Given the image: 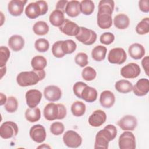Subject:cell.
Segmentation results:
<instances>
[{
    "label": "cell",
    "instance_id": "1",
    "mask_svg": "<svg viewBox=\"0 0 149 149\" xmlns=\"http://www.w3.org/2000/svg\"><path fill=\"white\" fill-rule=\"evenodd\" d=\"M117 135L116 127L113 125H108L96 134L94 148H108L109 141L113 140Z\"/></svg>",
    "mask_w": 149,
    "mask_h": 149
},
{
    "label": "cell",
    "instance_id": "2",
    "mask_svg": "<svg viewBox=\"0 0 149 149\" xmlns=\"http://www.w3.org/2000/svg\"><path fill=\"white\" fill-rule=\"evenodd\" d=\"M45 77L44 70L24 71L19 73L16 77L17 84L21 87H27L35 85Z\"/></svg>",
    "mask_w": 149,
    "mask_h": 149
},
{
    "label": "cell",
    "instance_id": "3",
    "mask_svg": "<svg viewBox=\"0 0 149 149\" xmlns=\"http://www.w3.org/2000/svg\"><path fill=\"white\" fill-rule=\"evenodd\" d=\"M66 108L62 104L48 103L44 109L43 114L45 119L52 121L56 119H63L66 116Z\"/></svg>",
    "mask_w": 149,
    "mask_h": 149
},
{
    "label": "cell",
    "instance_id": "4",
    "mask_svg": "<svg viewBox=\"0 0 149 149\" xmlns=\"http://www.w3.org/2000/svg\"><path fill=\"white\" fill-rule=\"evenodd\" d=\"M48 4L45 1H37L27 5L25 9V14L31 19L37 18L39 16L44 15L48 12Z\"/></svg>",
    "mask_w": 149,
    "mask_h": 149
},
{
    "label": "cell",
    "instance_id": "5",
    "mask_svg": "<svg viewBox=\"0 0 149 149\" xmlns=\"http://www.w3.org/2000/svg\"><path fill=\"white\" fill-rule=\"evenodd\" d=\"M75 37L82 44L90 45L95 42L97 36L94 31L84 27H80L79 31Z\"/></svg>",
    "mask_w": 149,
    "mask_h": 149
},
{
    "label": "cell",
    "instance_id": "6",
    "mask_svg": "<svg viewBox=\"0 0 149 149\" xmlns=\"http://www.w3.org/2000/svg\"><path fill=\"white\" fill-rule=\"evenodd\" d=\"M19 129L17 124L12 121L3 122L0 127V136L2 139H8L16 136Z\"/></svg>",
    "mask_w": 149,
    "mask_h": 149
},
{
    "label": "cell",
    "instance_id": "7",
    "mask_svg": "<svg viewBox=\"0 0 149 149\" xmlns=\"http://www.w3.org/2000/svg\"><path fill=\"white\" fill-rule=\"evenodd\" d=\"M64 144L68 147L77 148L82 143V138L74 130H68L63 136Z\"/></svg>",
    "mask_w": 149,
    "mask_h": 149
},
{
    "label": "cell",
    "instance_id": "8",
    "mask_svg": "<svg viewBox=\"0 0 149 149\" xmlns=\"http://www.w3.org/2000/svg\"><path fill=\"white\" fill-rule=\"evenodd\" d=\"M119 147L120 149H134L136 148V139L133 133L125 131L119 137Z\"/></svg>",
    "mask_w": 149,
    "mask_h": 149
},
{
    "label": "cell",
    "instance_id": "9",
    "mask_svg": "<svg viewBox=\"0 0 149 149\" xmlns=\"http://www.w3.org/2000/svg\"><path fill=\"white\" fill-rule=\"evenodd\" d=\"M127 59V55L125 51L122 48H114L111 49L108 55V61L112 64L121 65Z\"/></svg>",
    "mask_w": 149,
    "mask_h": 149
},
{
    "label": "cell",
    "instance_id": "10",
    "mask_svg": "<svg viewBox=\"0 0 149 149\" xmlns=\"http://www.w3.org/2000/svg\"><path fill=\"white\" fill-rule=\"evenodd\" d=\"M141 69L139 65L135 63H129L121 68L120 74L126 79H134L139 76Z\"/></svg>",
    "mask_w": 149,
    "mask_h": 149
},
{
    "label": "cell",
    "instance_id": "11",
    "mask_svg": "<svg viewBox=\"0 0 149 149\" xmlns=\"http://www.w3.org/2000/svg\"><path fill=\"white\" fill-rule=\"evenodd\" d=\"M29 135L30 138L38 143H42L46 139V131L45 127L40 124L33 125L30 129Z\"/></svg>",
    "mask_w": 149,
    "mask_h": 149
},
{
    "label": "cell",
    "instance_id": "12",
    "mask_svg": "<svg viewBox=\"0 0 149 149\" xmlns=\"http://www.w3.org/2000/svg\"><path fill=\"white\" fill-rule=\"evenodd\" d=\"M26 104L29 108L36 107L42 98V93L40 91L36 89L28 90L25 95Z\"/></svg>",
    "mask_w": 149,
    "mask_h": 149
},
{
    "label": "cell",
    "instance_id": "13",
    "mask_svg": "<svg viewBox=\"0 0 149 149\" xmlns=\"http://www.w3.org/2000/svg\"><path fill=\"white\" fill-rule=\"evenodd\" d=\"M123 130H134L137 125V120L133 115H127L123 116L117 123Z\"/></svg>",
    "mask_w": 149,
    "mask_h": 149
},
{
    "label": "cell",
    "instance_id": "14",
    "mask_svg": "<svg viewBox=\"0 0 149 149\" xmlns=\"http://www.w3.org/2000/svg\"><path fill=\"white\" fill-rule=\"evenodd\" d=\"M44 95L46 100L50 102L58 101L62 96V91L58 86L49 85L47 86L44 90Z\"/></svg>",
    "mask_w": 149,
    "mask_h": 149
},
{
    "label": "cell",
    "instance_id": "15",
    "mask_svg": "<svg viewBox=\"0 0 149 149\" xmlns=\"http://www.w3.org/2000/svg\"><path fill=\"white\" fill-rule=\"evenodd\" d=\"M107 120V115L101 109L94 111L89 116L88 123L93 127H99L104 124Z\"/></svg>",
    "mask_w": 149,
    "mask_h": 149
},
{
    "label": "cell",
    "instance_id": "16",
    "mask_svg": "<svg viewBox=\"0 0 149 149\" xmlns=\"http://www.w3.org/2000/svg\"><path fill=\"white\" fill-rule=\"evenodd\" d=\"M59 29L62 33L67 36H76L79 31L80 27L74 22L65 19Z\"/></svg>",
    "mask_w": 149,
    "mask_h": 149
},
{
    "label": "cell",
    "instance_id": "17",
    "mask_svg": "<svg viewBox=\"0 0 149 149\" xmlns=\"http://www.w3.org/2000/svg\"><path fill=\"white\" fill-rule=\"evenodd\" d=\"M26 3V0H12L8 5V12L12 16H20L23 12L24 6Z\"/></svg>",
    "mask_w": 149,
    "mask_h": 149
},
{
    "label": "cell",
    "instance_id": "18",
    "mask_svg": "<svg viewBox=\"0 0 149 149\" xmlns=\"http://www.w3.org/2000/svg\"><path fill=\"white\" fill-rule=\"evenodd\" d=\"M134 94L137 96L146 95L149 91V81L146 78L139 80L133 86L132 89Z\"/></svg>",
    "mask_w": 149,
    "mask_h": 149
},
{
    "label": "cell",
    "instance_id": "19",
    "mask_svg": "<svg viewBox=\"0 0 149 149\" xmlns=\"http://www.w3.org/2000/svg\"><path fill=\"white\" fill-rule=\"evenodd\" d=\"M97 24L102 29L110 28L112 25V14L105 12L98 11Z\"/></svg>",
    "mask_w": 149,
    "mask_h": 149
},
{
    "label": "cell",
    "instance_id": "20",
    "mask_svg": "<svg viewBox=\"0 0 149 149\" xmlns=\"http://www.w3.org/2000/svg\"><path fill=\"white\" fill-rule=\"evenodd\" d=\"M115 102V97L113 93L109 90L103 91L100 95V102L101 105L105 108H110Z\"/></svg>",
    "mask_w": 149,
    "mask_h": 149
},
{
    "label": "cell",
    "instance_id": "21",
    "mask_svg": "<svg viewBox=\"0 0 149 149\" xmlns=\"http://www.w3.org/2000/svg\"><path fill=\"white\" fill-rule=\"evenodd\" d=\"M24 40L23 37L19 35H13L8 40V45L13 51H19L24 46Z\"/></svg>",
    "mask_w": 149,
    "mask_h": 149
},
{
    "label": "cell",
    "instance_id": "22",
    "mask_svg": "<svg viewBox=\"0 0 149 149\" xmlns=\"http://www.w3.org/2000/svg\"><path fill=\"white\" fill-rule=\"evenodd\" d=\"M128 52L131 58L137 60L141 59L144 56L145 49L141 44L134 43L129 46Z\"/></svg>",
    "mask_w": 149,
    "mask_h": 149
},
{
    "label": "cell",
    "instance_id": "23",
    "mask_svg": "<svg viewBox=\"0 0 149 149\" xmlns=\"http://www.w3.org/2000/svg\"><path fill=\"white\" fill-rule=\"evenodd\" d=\"M98 93L95 88L86 86L81 93V99L87 102H93L97 98Z\"/></svg>",
    "mask_w": 149,
    "mask_h": 149
},
{
    "label": "cell",
    "instance_id": "24",
    "mask_svg": "<svg viewBox=\"0 0 149 149\" xmlns=\"http://www.w3.org/2000/svg\"><path fill=\"white\" fill-rule=\"evenodd\" d=\"M80 4V2L78 1L72 0L68 1V3L66 6L65 13L68 16L71 17H77L81 13Z\"/></svg>",
    "mask_w": 149,
    "mask_h": 149
},
{
    "label": "cell",
    "instance_id": "25",
    "mask_svg": "<svg viewBox=\"0 0 149 149\" xmlns=\"http://www.w3.org/2000/svg\"><path fill=\"white\" fill-rule=\"evenodd\" d=\"M49 22L55 27H60L65 20L64 13L59 10H53L49 16Z\"/></svg>",
    "mask_w": 149,
    "mask_h": 149
},
{
    "label": "cell",
    "instance_id": "26",
    "mask_svg": "<svg viewBox=\"0 0 149 149\" xmlns=\"http://www.w3.org/2000/svg\"><path fill=\"white\" fill-rule=\"evenodd\" d=\"M113 24L117 29L123 30L129 27L130 19L126 14L119 13L115 16L113 19Z\"/></svg>",
    "mask_w": 149,
    "mask_h": 149
},
{
    "label": "cell",
    "instance_id": "27",
    "mask_svg": "<svg viewBox=\"0 0 149 149\" xmlns=\"http://www.w3.org/2000/svg\"><path fill=\"white\" fill-rule=\"evenodd\" d=\"M25 118L29 122H36L40 120L41 118V111L39 108H29L25 112Z\"/></svg>",
    "mask_w": 149,
    "mask_h": 149
},
{
    "label": "cell",
    "instance_id": "28",
    "mask_svg": "<svg viewBox=\"0 0 149 149\" xmlns=\"http://www.w3.org/2000/svg\"><path fill=\"white\" fill-rule=\"evenodd\" d=\"M31 65L34 70H42L47 65V61L42 55H37L34 56L31 61Z\"/></svg>",
    "mask_w": 149,
    "mask_h": 149
},
{
    "label": "cell",
    "instance_id": "29",
    "mask_svg": "<svg viewBox=\"0 0 149 149\" xmlns=\"http://www.w3.org/2000/svg\"><path fill=\"white\" fill-rule=\"evenodd\" d=\"M115 89L119 93L126 94L130 92L133 89V84L127 80H120L115 84Z\"/></svg>",
    "mask_w": 149,
    "mask_h": 149
},
{
    "label": "cell",
    "instance_id": "30",
    "mask_svg": "<svg viewBox=\"0 0 149 149\" xmlns=\"http://www.w3.org/2000/svg\"><path fill=\"white\" fill-rule=\"evenodd\" d=\"M107 49L103 45H97L95 47L91 52V56L96 61H103L106 56Z\"/></svg>",
    "mask_w": 149,
    "mask_h": 149
},
{
    "label": "cell",
    "instance_id": "31",
    "mask_svg": "<svg viewBox=\"0 0 149 149\" xmlns=\"http://www.w3.org/2000/svg\"><path fill=\"white\" fill-rule=\"evenodd\" d=\"M86 105L84 102L79 101L74 102L71 105V112L76 117L83 116L86 112Z\"/></svg>",
    "mask_w": 149,
    "mask_h": 149
},
{
    "label": "cell",
    "instance_id": "32",
    "mask_svg": "<svg viewBox=\"0 0 149 149\" xmlns=\"http://www.w3.org/2000/svg\"><path fill=\"white\" fill-rule=\"evenodd\" d=\"M33 30L38 36H44L48 33L49 26L46 22L38 21L33 25Z\"/></svg>",
    "mask_w": 149,
    "mask_h": 149
},
{
    "label": "cell",
    "instance_id": "33",
    "mask_svg": "<svg viewBox=\"0 0 149 149\" xmlns=\"http://www.w3.org/2000/svg\"><path fill=\"white\" fill-rule=\"evenodd\" d=\"M94 3L91 0H83L80 2V12L85 15H91L94 12Z\"/></svg>",
    "mask_w": 149,
    "mask_h": 149
},
{
    "label": "cell",
    "instance_id": "34",
    "mask_svg": "<svg viewBox=\"0 0 149 149\" xmlns=\"http://www.w3.org/2000/svg\"><path fill=\"white\" fill-rule=\"evenodd\" d=\"M115 6L114 1L112 0H102L98 4V10L106 12L112 14Z\"/></svg>",
    "mask_w": 149,
    "mask_h": 149
},
{
    "label": "cell",
    "instance_id": "35",
    "mask_svg": "<svg viewBox=\"0 0 149 149\" xmlns=\"http://www.w3.org/2000/svg\"><path fill=\"white\" fill-rule=\"evenodd\" d=\"M136 32L140 35L146 34L149 32V18L143 19L136 26Z\"/></svg>",
    "mask_w": 149,
    "mask_h": 149
},
{
    "label": "cell",
    "instance_id": "36",
    "mask_svg": "<svg viewBox=\"0 0 149 149\" xmlns=\"http://www.w3.org/2000/svg\"><path fill=\"white\" fill-rule=\"evenodd\" d=\"M62 48L63 52L66 54H72L77 48V45L76 42L72 40H66L62 41Z\"/></svg>",
    "mask_w": 149,
    "mask_h": 149
},
{
    "label": "cell",
    "instance_id": "37",
    "mask_svg": "<svg viewBox=\"0 0 149 149\" xmlns=\"http://www.w3.org/2000/svg\"><path fill=\"white\" fill-rule=\"evenodd\" d=\"M4 108L5 110L9 113L15 112L18 108L17 100L15 97H9L7 98V101L5 104Z\"/></svg>",
    "mask_w": 149,
    "mask_h": 149
},
{
    "label": "cell",
    "instance_id": "38",
    "mask_svg": "<svg viewBox=\"0 0 149 149\" xmlns=\"http://www.w3.org/2000/svg\"><path fill=\"white\" fill-rule=\"evenodd\" d=\"M83 79L86 81H91L95 79L97 76L95 70L91 66H87L84 68L81 72Z\"/></svg>",
    "mask_w": 149,
    "mask_h": 149
},
{
    "label": "cell",
    "instance_id": "39",
    "mask_svg": "<svg viewBox=\"0 0 149 149\" xmlns=\"http://www.w3.org/2000/svg\"><path fill=\"white\" fill-rule=\"evenodd\" d=\"M34 47L37 51L45 52L48 50L49 43L48 41L45 38H38L35 41Z\"/></svg>",
    "mask_w": 149,
    "mask_h": 149
},
{
    "label": "cell",
    "instance_id": "40",
    "mask_svg": "<svg viewBox=\"0 0 149 149\" xmlns=\"http://www.w3.org/2000/svg\"><path fill=\"white\" fill-rule=\"evenodd\" d=\"M10 51L7 47L1 46L0 47V67H3L6 65L10 57Z\"/></svg>",
    "mask_w": 149,
    "mask_h": 149
},
{
    "label": "cell",
    "instance_id": "41",
    "mask_svg": "<svg viewBox=\"0 0 149 149\" xmlns=\"http://www.w3.org/2000/svg\"><path fill=\"white\" fill-rule=\"evenodd\" d=\"M62 41H58L54 43V44L52 46V53L53 55L56 58H61L65 55L62 50Z\"/></svg>",
    "mask_w": 149,
    "mask_h": 149
},
{
    "label": "cell",
    "instance_id": "42",
    "mask_svg": "<svg viewBox=\"0 0 149 149\" xmlns=\"http://www.w3.org/2000/svg\"><path fill=\"white\" fill-rule=\"evenodd\" d=\"M65 130L63 124L60 122H55L50 126V132L54 135L59 136L62 134Z\"/></svg>",
    "mask_w": 149,
    "mask_h": 149
},
{
    "label": "cell",
    "instance_id": "43",
    "mask_svg": "<svg viewBox=\"0 0 149 149\" xmlns=\"http://www.w3.org/2000/svg\"><path fill=\"white\" fill-rule=\"evenodd\" d=\"M75 62L80 67H85L88 63V56L86 53L79 52L78 53L74 58Z\"/></svg>",
    "mask_w": 149,
    "mask_h": 149
},
{
    "label": "cell",
    "instance_id": "44",
    "mask_svg": "<svg viewBox=\"0 0 149 149\" xmlns=\"http://www.w3.org/2000/svg\"><path fill=\"white\" fill-rule=\"evenodd\" d=\"M115 40V36L110 32H105L102 34L100 37V42L105 45H109Z\"/></svg>",
    "mask_w": 149,
    "mask_h": 149
},
{
    "label": "cell",
    "instance_id": "45",
    "mask_svg": "<svg viewBox=\"0 0 149 149\" xmlns=\"http://www.w3.org/2000/svg\"><path fill=\"white\" fill-rule=\"evenodd\" d=\"M86 86H87V84L82 81H77L76 83H74V84L73 86V91L76 97H77L79 98H81V91Z\"/></svg>",
    "mask_w": 149,
    "mask_h": 149
},
{
    "label": "cell",
    "instance_id": "46",
    "mask_svg": "<svg viewBox=\"0 0 149 149\" xmlns=\"http://www.w3.org/2000/svg\"><path fill=\"white\" fill-rule=\"evenodd\" d=\"M139 6L140 10L143 12L147 13L149 12V1L141 0L139 2Z\"/></svg>",
    "mask_w": 149,
    "mask_h": 149
},
{
    "label": "cell",
    "instance_id": "47",
    "mask_svg": "<svg viewBox=\"0 0 149 149\" xmlns=\"http://www.w3.org/2000/svg\"><path fill=\"white\" fill-rule=\"evenodd\" d=\"M68 3V1H67V0L58 1L56 5V9L59 10L64 13L65 12L66 6Z\"/></svg>",
    "mask_w": 149,
    "mask_h": 149
},
{
    "label": "cell",
    "instance_id": "48",
    "mask_svg": "<svg viewBox=\"0 0 149 149\" xmlns=\"http://www.w3.org/2000/svg\"><path fill=\"white\" fill-rule=\"evenodd\" d=\"M148 61H149L148 56H146L141 61L142 66H143V69H144L145 72L147 76H148V65H149Z\"/></svg>",
    "mask_w": 149,
    "mask_h": 149
},
{
    "label": "cell",
    "instance_id": "49",
    "mask_svg": "<svg viewBox=\"0 0 149 149\" xmlns=\"http://www.w3.org/2000/svg\"><path fill=\"white\" fill-rule=\"evenodd\" d=\"M7 97L6 96L3 94L2 93H0V105H5V103L7 101Z\"/></svg>",
    "mask_w": 149,
    "mask_h": 149
},
{
    "label": "cell",
    "instance_id": "50",
    "mask_svg": "<svg viewBox=\"0 0 149 149\" xmlns=\"http://www.w3.org/2000/svg\"><path fill=\"white\" fill-rule=\"evenodd\" d=\"M6 72V66L1 68V79H2V77L5 74Z\"/></svg>",
    "mask_w": 149,
    "mask_h": 149
},
{
    "label": "cell",
    "instance_id": "51",
    "mask_svg": "<svg viewBox=\"0 0 149 149\" xmlns=\"http://www.w3.org/2000/svg\"><path fill=\"white\" fill-rule=\"evenodd\" d=\"M38 148H51V147L47 144H43L42 145L37 147Z\"/></svg>",
    "mask_w": 149,
    "mask_h": 149
}]
</instances>
